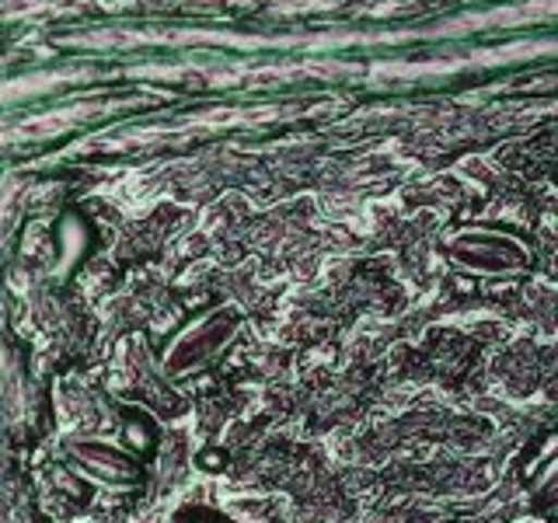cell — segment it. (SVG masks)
<instances>
[{
    "mask_svg": "<svg viewBox=\"0 0 558 523\" xmlns=\"http://www.w3.org/2000/svg\"><path fill=\"white\" fill-rule=\"evenodd\" d=\"M238 331V314L234 311H209L206 318H199L196 325H189L179 339H174V345L168 349L165 356V366L171 377H185V374H196L203 370V366L214 360L220 349L234 339Z\"/></svg>",
    "mask_w": 558,
    "mask_h": 523,
    "instance_id": "obj_2",
    "label": "cell"
},
{
    "mask_svg": "<svg viewBox=\"0 0 558 523\" xmlns=\"http://www.w3.org/2000/svg\"><path fill=\"white\" fill-rule=\"evenodd\" d=\"M534 499L545 513L558 516V458H551L545 467H541V475L534 482Z\"/></svg>",
    "mask_w": 558,
    "mask_h": 523,
    "instance_id": "obj_3",
    "label": "cell"
},
{
    "mask_svg": "<svg viewBox=\"0 0 558 523\" xmlns=\"http://www.w3.org/2000/svg\"><path fill=\"white\" fill-rule=\"evenodd\" d=\"M66 464L74 475L95 482L112 492H130L144 482V464L136 453L112 440H77L66 447Z\"/></svg>",
    "mask_w": 558,
    "mask_h": 523,
    "instance_id": "obj_1",
    "label": "cell"
}]
</instances>
